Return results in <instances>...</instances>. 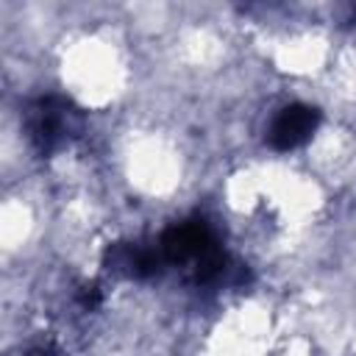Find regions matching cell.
Segmentation results:
<instances>
[{
	"label": "cell",
	"instance_id": "obj_1",
	"mask_svg": "<svg viewBox=\"0 0 356 356\" xmlns=\"http://www.w3.org/2000/svg\"><path fill=\"white\" fill-rule=\"evenodd\" d=\"M314 125H317V111L314 108H309V106H289L273 122L270 139H273V145L278 150H289V147H298L300 142H306L309 134L314 131Z\"/></svg>",
	"mask_w": 356,
	"mask_h": 356
}]
</instances>
